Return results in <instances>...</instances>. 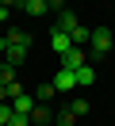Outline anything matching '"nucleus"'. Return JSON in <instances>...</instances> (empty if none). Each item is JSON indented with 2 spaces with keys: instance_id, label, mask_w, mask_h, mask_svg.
Returning <instances> with one entry per match:
<instances>
[{
  "instance_id": "9b49d317",
  "label": "nucleus",
  "mask_w": 115,
  "mask_h": 126,
  "mask_svg": "<svg viewBox=\"0 0 115 126\" xmlns=\"http://www.w3.org/2000/svg\"><path fill=\"white\" fill-rule=\"evenodd\" d=\"M54 95H58V92H54V84H38V88H35V103H50Z\"/></svg>"
},
{
  "instance_id": "1a4fd4ad",
  "label": "nucleus",
  "mask_w": 115,
  "mask_h": 126,
  "mask_svg": "<svg viewBox=\"0 0 115 126\" xmlns=\"http://www.w3.org/2000/svg\"><path fill=\"white\" fill-rule=\"evenodd\" d=\"M15 8H23L27 16H42V12L50 8V4H46V0H23V4H15Z\"/></svg>"
},
{
  "instance_id": "dca6fc26",
  "label": "nucleus",
  "mask_w": 115,
  "mask_h": 126,
  "mask_svg": "<svg viewBox=\"0 0 115 126\" xmlns=\"http://www.w3.org/2000/svg\"><path fill=\"white\" fill-rule=\"evenodd\" d=\"M15 118V111H12V103H0V126H8Z\"/></svg>"
},
{
  "instance_id": "6ab92c4d",
  "label": "nucleus",
  "mask_w": 115,
  "mask_h": 126,
  "mask_svg": "<svg viewBox=\"0 0 115 126\" xmlns=\"http://www.w3.org/2000/svg\"><path fill=\"white\" fill-rule=\"evenodd\" d=\"M8 8H12V4H4V0H0V19H8Z\"/></svg>"
},
{
  "instance_id": "f03ea898",
  "label": "nucleus",
  "mask_w": 115,
  "mask_h": 126,
  "mask_svg": "<svg viewBox=\"0 0 115 126\" xmlns=\"http://www.w3.org/2000/svg\"><path fill=\"white\" fill-rule=\"evenodd\" d=\"M88 46H92V57H104L107 50H111V31H107V27H96L92 38H88Z\"/></svg>"
},
{
  "instance_id": "6e6552de",
  "label": "nucleus",
  "mask_w": 115,
  "mask_h": 126,
  "mask_svg": "<svg viewBox=\"0 0 115 126\" xmlns=\"http://www.w3.org/2000/svg\"><path fill=\"white\" fill-rule=\"evenodd\" d=\"M31 122H35V126H50V122H54V111L46 107V103H35V111H31Z\"/></svg>"
},
{
  "instance_id": "20e7f679",
  "label": "nucleus",
  "mask_w": 115,
  "mask_h": 126,
  "mask_svg": "<svg viewBox=\"0 0 115 126\" xmlns=\"http://www.w3.org/2000/svg\"><path fill=\"white\" fill-rule=\"evenodd\" d=\"M73 88H77V77H73V73H69V69H58V73H54V92H73Z\"/></svg>"
},
{
  "instance_id": "ddd939ff",
  "label": "nucleus",
  "mask_w": 115,
  "mask_h": 126,
  "mask_svg": "<svg viewBox=\"0 0 115 126\" xmlns=\"http://www.w3.org/2000/svg\"><path fill=\"white\" fill-rule=\"evenodd\" d=\"M69 111H73V118H84L88 115V99H69Z\"/></svg>"
},
{
  "instance_id": "2eb2a0df",
  "label": "nucleus",
  "mask_w": 115,
  "mask_h": 126,
  "mask_svg": "<svg viewBox=\"0 0 115 126\" xmlns=\"http://www.w3.org/2000/svg\"><path fill=\"white\" fill-rule=\"evenodd\" d=\"M73 122H77V118H73V111H69V107L54 115V126H73Z\"/></svg>"
},
{
  "instance_id": "aec40b11",
  "label": "nucleus",
  "mask_w": 115,
  "mask_h": 126,
  "mask_svg": "<svg viewBox=\"0 0 115 126\" xmlns=\"http://www.w3.org/2000/svg\"><path fill=\"white\" fill-rule=\"evenodd\" d=\"M4 50H8V42H4V34H0V57H4Z\"/></svg>"
},
{
  "instance_id": "423d86ee",
  "label": "nucleus",
  "mask_w": 115,
  "mask_h": 126,
  "mask_svg": "<svg viewBox=\"0 0 115 126\" xmlns=\"http://www.w3.org/2000/svg\"><path fill=\"white\" fill-rule=\"evenodd\" d=\"M12 111H15V115H23V118H31V111H35V95H27V92L15 95V99H12Z\"/></svg>"
},
{
  "instance_id": "f257e3e1",
  "label": "nucleus",
  "mask_w": 115,
  "mask_h": 126,
  "mask_svg": "<svg viewBox=\"0 0 115 126\" xmlns=\"http://www.w3.org/2000/svg\"><path fill=\"white\" fill-rule=\"evenodd\" d=\"M4 42H8V50H4V61L8 65H19L23 57H27V50H31V34H23V31H8Z\"/></svg>"
},
{
  "instance_id": "4468645a",
  "label": "nucleus",
  "mask_w": 115,
  "mask_h": 126,
  "mask_svg": "<svg viewBox=\"0 0 115 126\" xmlns=\"http://www.w3.org/2000/svg\"><path fill=\"white\" fill-rule=\"evenodd\" d=\"M12 80H15V65L0 61V84H12Z\"/></svg>"
},
{
  "instance_id": "f8f14e48",
  "label": "nucleus",
  "mask_w": 115,
  "mask_h": 126,
  "mask_svg": "<svg viewBox=\"0 0 115 126\" xmlns=\"http://www.w3.org/2000/svg\"><path fill=\"white\" fill-rule=\"evenodd\" d=\"M69 38H73V46H81V50H84V46H88V38H92V31H88V27H77Z\"/></svg>"
},
{
  "instance_id": "0eeeda50",
  "label": "nucleus",
  "mask_w": 115,
  "mask_h": 126,
  "mask_svg": "<svg viewBox=\"0 0 115 126\" xmlns=\"http://www.w3.org/2000/svg\"><path fill=\"white\" fill-rule=\"evenodd\" d=\"M81 65H84V50H81V46H73L65 57H61V69H69V73H77Z\"/></svg>"
},
{
  "instance_id": "f3484780",
  "label": "nucleus",
  "mask_w": 115,
  "mask_h": 126,
  "mask_svg": "<svg viewBox=\"0 0 115 126\" xmlns=\"http://www.w3.org/2000/svg\"><path fill=\"white\" fill-rule=\"evenodd\" d=\"M8 126H31V118H23V115H15V118H12V122H8Z\"/></svg>"
},
{
  "instance_id": "7ed1b4c3",
  "label": "nucleus",
  "mask_w": 115,
  "mask_h": 126,
  "mask_svg": "<svg viewBox=\"0 0 115 126\" xmlns=\"http://www.w3.org/2000/svg\"><path fill=\"white\" fill-rule=\"evenodd\" d=\"M77 27H81V23H77V12H73V8H61V12H58V23H54V31H65V34H73Z\"/></svg>"
},
{
  "instance_id": "39448f33",
  "label": "nucleus",
  "mask_w": 115,
  "mask_h": 126,
  "mask_svg": "<svg viewBox=\"0 0 115 126\" xmlns=\"http://www.w3.org/2000/svg\"><path fill=\"white\" fill-rule=\"evenodd\" d=\"M50 46H54V54H58V57H65L69 50H73V38H69L65 31H50Z\"/></svg>"
},
{
  "instance_id": "9d476101",
  "label": "nucleus",
  "mask_w": 115,
  "mask_h": 126,
  "mask_svg": "<svg viewBox=\"0 0 115 126\" xmlns=\"http://www.w3.org/2000/svg\"><path fill=\"white\" fill-rule=\"evenodd\" d=\"M73 77H77V88H88L92 80H96V69H88V65H81V69H77Z\"/></svg>"
},
{
  "instance_id": "a211bd4d",
  "label": "nucleus",
  "mask_w": 115,
  "mask_h": 126,
  "mask_svg": "<svg viewBox=\"0 0 115 126\" xmlns=\"http://www.w3.org/2000/svg\"><path fill=\"white\" fill-rule=\"evenodd\" d=\"M12 99V92H8V84H0V103H8Z\"/></svg>"
}]
</instances>
